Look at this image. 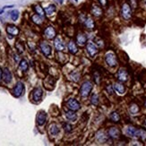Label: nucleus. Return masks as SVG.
<instances>
[{
    "label": "nucleus",
    "instance_id": "nucleus-4",
    "mask_svg": "<svg viewBox=\"0 0 146 146\" xmlns=\"http://www.w3.org/2000/svg\"><path fill=\"white\" fill-rule=\"evenodd\" d=\"M81 24L88 31H94L95 28H96V23H95L92 16L87 15Z\"/></svg>",
    "mask_w": 146,
    "mask_h": 146
},
{
    "label": "nucleus",
    "instance_id": "nucleus-41",
    "mask_svg": "<svg viewBox=\"0 0 146 146\" xmlns=\"http://www.w3.org/2000/svg\"><path fill=\"white\" fill-rule=\"evenodd\" d=\"M106 90H107V92H109L110 94H112L113 92H114V87H112V85L109 84V85L106 87Z\"/></svg>",
    "mask_w": 146,
    "mask_h": 146
},
{
    "label": "nucleus",
    "instance_id": "nucleus-34",
    "mask_svg": "<svg viewBox=\"0 0 146 146\" xmlns=\"http://www.w3.org/2000/svg\"><path fill=\"white\" fill-rule=\"evenodd\" d=\"M136 137L140 138L142 141H146V131L144 129H138Z\"/></svg>",
    "mask_w": 146,
    "mask_h": 146
},
{
    "label": "nucleus",
    "instance_id": "nucleus-36",
    "mask_svg": "<svg viewBox=\"0 0 146 146\" xmlns=\"http://www.w3.org/2000/svg\"><path fill=\"white\" fill-rule=\"evenodd\" d=\"M70 76H71L72 80H73L74 82H78L80 81V78H81V74H80V73L77 72V71L73 72V73L71 74Z\"/></svg>",
    "mask_w": 146,
    "mask_h": 146
},
{
    "label": "nucleus",
    "instance_id": "nucleus-48",
    "mask_svg": "<svg viewBox=\"0 0 146 146\" xmlns=\"http://www.w3.org/2000/svg\"><path fill=\"white\" fill-rule=\"evenodd\" d=\"M73 1H74V2H75V3H78L79 0H73Z\"/></svg>",
    "mask_w": 146,
    "mask_h": 146
},
{
    "label": "nucleus",
    "instance_id": "nucleus-14",
    "mask_svg": "<svg viewBox=\"0 0 146 146\" xmlns=\"http://www.w3.org/2000/svg\"><path fill=\"white\" fill-rule=\"evenodd\" d=\"M46 120H47V114L46 112L44 111H40L38 113V115L36 117V122L38 125H43L44 124L46 123Z\"/></svg>",
    "mask_w": 146,
    "mask_h": 146
},
{
    "label": "nucleus",
    "instance_id": "nucleus-38",
    "mask_svg": "<svg viewBox=\"0 0 146 146\" xmlns=\"http://www.w3.org/2000/svg\"><path fill=\"white\" fill-rule=\"evenodd\" d=\"M93 79H94L95 84H100V75L99 72L96 71V72L93 73Z\"/></svg>",
    "mask_w": 146,
    "mask_h": 146
},
{
    "label": "nucleus",
    "instance_id": "nucleus-24",
    "mask_svg": "<svg viewBox=\"0 0 146 146\" xmlns=\"http://www.w3.org/2000/svg\"><path fill=\"white\" fill-rule=\"evenodd\" d=\"M96 139L97 141L100 143H103L108 140V135H106V133H104L103 131H99L96 135Z\"/></svg>",
    "mask_w": 146,
    "mask_h": 146
},
{
    "label": "nucleus",
    "instance_id": "nucleus-37",
    "mask_svg": "<svg viewBox=\"0 0 146 146\" xmlns=\"http://www.w3.org/2000/svg\"><path fill=\"white\" fill-rule=\"evenodd\" d=\"M62 126H63V129L65 130L66 133H71L72 130H73V126L70 124H69V123H67V122L63 123Z\"/></svg>",
    "mask_w": 146,
    "mask_h": 146
},
{
    "label": "nucleus",
    "instance_id": "nucleus-17",
    "mask_svg": "<svg viewBox=\"0 0 146 146\" xmlns=\"http://www.w3.org/2000/svg\"><path fill=\"white\" fill-rule=\"evenodd\" d=\"M44 10H45L46 16L50 17L55 15V13L56 11V5L55 4H49L48 6H46V7L44 8Z\"/></svg>",
    "mask_w": 146,
    "mask_h": 146
},
{
    "label": "nucleus",
    "instance_id": "nucleus-46",
    "mask_svg": "<svg viewBox=\"0 0 146 146\" xmlns=\"http://www.w3.org/2000/svg\"><path fill=\"white\" fill-rule=\"evenodd\" d=\"M4 11H5V9H4V8H1V9H0V15L4 14Z\"/></svg>",
    "mask_w": 146,
    "mask_h": 146
},
{
    "label": "nucleus",
    "instance_id": "nucleus-6",
    "mask_svg": "<svg viewBox=\"0 0 146 146\" xmlns=\"http://www.w3.org/2000/svg\"><path fill=\"white\" fill-rule=\"evenodd\" d=\"M23 92H24V84L22 82H17V84H15L14 89H13L12 93L15 97L19 98L23 94Z\"/></svg>",
    "mask_w": 146,
    "mask_h": 146
},
{
    "label": "nucleus",
    "instance_id": "nucleus-5",
    "mask_svg": "<svg viewBox=\"0 0 146 146\" xmlns=\"http://www.w3.org/2000/svg\"><path fill=\"white\" fill-rule=\"evenodd\" d=\"M105 62L106 64L110 66V67H115L117 65V59L116 55L112 53V52H109L105 55Z\"/></svg>",
    "mask_w": 146,
    "mask_h": 146
},
{
    "label": "nucleus",
    "instance_id": "nucleus-12",
    "mask_svg": "<svg viewBox=\"0 0 146 146\" xmlns=\"http://www.w3.org/2000/svg\"><path fill=\"white\" fill-rule=\"evenodd\" d=\"M43 84H44V87H45L47 90L52 91L55 87V80L52 76H48L47 78L44 79Z\"/></svg>",
    "mask_w": 146,
    "mask_h": 146
},
{
    "label": "nucleus",
    "instance_id": "nucleus-47",
    "mask_svg": "<svg viewBox=\"0 0 146 146\" xmlns=\"http://www.w3.org/2000/svg\"><path fill=\"white\" fill-rule=\"evenodd\" d=\"M143 126H144V127L146 128V118L143 120Z\"/></svg>",
    "mask_w": 146,
    "mask_h": 146
},
{
    "label": "nucleus",
    "instance_id": "nucleus-30",
    "mask_svg": "<svg viewBox=\"0 0 146 146\" xmlns=\"http://www.w3.org/2000/svg\"><path fill=\"white\" fill-rule=\"evenodd\" d=\"M110 118L112 122L114 123H118L120 121V115L118 114V112L117 111H113L110 113Z\"/></svg>",
    "mask_w": 146,
    "mask_h": 146
},
{
    "label": "nucleus",
    "instance_id": "nucleus-43",
    "mask_svg": "<svg viewBox=\"0 0 146 146\" xmlns=\"http://www.w3.org/2000/svg\"><path fill=\"white\" fill-rule=\"evenodd\" d=\"M141 3H142L143 7L146 9V0H141Z\"/></svg>",
    "mask_w": 146,
    "mask_h": 146
},
{
    "label": "nucleus",
    "instance_id": "nucleus-45",
    "mask_svg": "<svg viewBox=\"0 0 146 146\" xmlns=\"http://www.w3.org/2000/svg\"><path fill=\"white\" fill-rule=\"evenodd\" d=\"M3 80V70L0 68V82Z\"/></svg>",
    "mask_w": 146,
    "mask_h": 146
},
{
    "label": "nucleus",
    "instance_id": "nucleus-11",
    "mask_svg": "<svg viewBox=\"0 0 146 146\" xmlns=\"http://www.w3.org/2000/svg\"><path fill=\"white\" fill-rule=\"evenodd\" d=\"M117 78L119 82H125L128 80V73L127 71L125 70L124 68H120L119 70L117 71Z\"/></svg>",
    "mask_w": 146,
    "mask_h": 146
},
{
    "label": "nucleus",
    "instance_id": "nucleus-29",
    "mask_svg": "<svg viewBox=\"0 0 146 146\" xmlns=\"http://www.w3.org/2000/svg\"><path fill=\"white\" fill-rule=\"evenodd\" d=\"M129 111L133 115H135V114L139 113V111H140V107L138 106V104L134 102L129 106Z\"/></svg>",
    "mask_w": 146,
    "mask_h": 146
},
{
    "label": "nucleus",
    "instance_id": "nucleus-8",
    "mask_svg": "<svg viewBox=\"0 0 146 146\" xmlns=\"http://www.w3.org/2000/svg\"><path fill=\"white\" fill-rule=\"evenodd\" d=\"M40 51L42 52V54L44 56H49L50 55H51L52 48H51V46H50L48 43H47L45 41H41L40 43Z\"/></svg>",
    "mask_w": 146,
    "mask_h": 146
},
{
    "label": "nucleus",
    "instance_id": "nucleus-27",
    "mask_svg": "<svg viewBox=\"0 0 146 146\" xmlns=\"http://www.w3.org/2000/svg\"><path fill=\"white\" fill-rule=\"evenodd\" d=\"M137 128H135V126H132V125H129L126 127L125 129V133L126 135L131 136V137H136V134H137Z\"/></svg>",
    "mask_w": 146,
    "mask_h": 146
},
{
    "label": "nucleus",
    "instance_id": "nucleus-31",
    "mask_svg": "<svg viewBox=\"0 0 146 146\" xmlns=\"http://www.w3.org/2000/svg\"><path fill=\"white\" fill-rule=\"evenodd\" d=\"M19 68L21 69L22 71L23 72H26L29 68V65H28V62L25 60V59H22L19 63Z\"/></svg>",
    "mask_w": 146,
    "mask_h": 146
},
{
    "label": "nucleus",
    "instance_id": "nucleus-13",
    "mask_svg": "<svg viewBox=\"0 0 146 146\" xmlns=\"http://www.w3.org/2000/svg\"><path fill=\"white\" fill-rule=\"evenodd\" d=\"M5 31H6V33H7V34L11 36H17L19 33H20L19 28L14 24H8L5 28Z\"/></svg>",
    "mask_w": 146,
    "mask_h": 146
},
{
    "label": "nucleus",
    "instance_id": "nucleus-40",
    "mask_svg": "<svg viewBox=\"0 0 146 146\" xmlns=\"http://www.w3.org/2000/svg\"><path fill=\"white\" fill-rule=\"evenodd\" d=\"M97 3H99L102 7H107L109 4V0H96Z\"/></svg>",
    "mask_w": 146,
    "mask_h": 146
},
{
    "label": "nucleus",
    "instance_id": "nucleus-39",
    "mask_svg": "<svg viewBox=\"0 0 146 146\" xmlns=\"http://www.w3.org/2000/svg\"><path fill=\"white\" fill-rule=\"evenodd\" d=\"M127 2L130 4L133 9H135L138 6V0H127Z\"/></svg>",
    "mask_w": 146,
    "mask_h": 146
},
{
    "label": "nucleus",
    "instance_id": "nucleus-2",
    "mask_svg": "<svg viewBox=\"0 0 146 146\" xmlns=\"http://www.w3.org/2000/svg\"><path fill=\"white\" fill-rule=\"evenodd\" d=\"M104 7H102L99 3H92L90 5V14L92 17L100 19L104 15Z\"/></svg>",
    "mask_w": 146,
    "mask_h": 146
},
{
    "label": "nucleus",
    "instance_id": "nucleus-35",
    "mask_svg": "<svg viewBox=\"0 0 146 146\" xmlns=\"http://www.w3.org/2000/svg\"><path fill=\"white\" fill-rule=\"evenodd\" d=\"M8 14L10 15V18L12 19V21H14V22H16L17 19L19 18V11L18 10H13V11L9 12Z\"/></svg>",
    "mask_w": 146,
    "mask_h": 146
},
{
    "label": "nucleus",
    "instance_id": "nucleus-9",
    "mask_svg": "<svg viewBox=\"0 0 146 146\" xmlns=\"http://www.w3.org/2000/svg\"><path fill=\"white\" fill-rule=\"evenodd\" d=\"M44 36L48 40H53L56 37V31L53 26H47L44 30Z\"/></svg>",
    "mask_w": 146,
    "mask_h": 146
},
{
    "label": "nucleus",
    "instance_id": "nucleus-32",
    "mask_svg": "<svg viewBox=\"0 0 146 146\" xmlns=\"http://www.w3.org/2000/svg\"><path fill=\"white\" fill-rule=\"evenodd\" d=\"M90 102L91 104L97 106L99 104V95L97 93H92L90 97Z\"/></svg>",
    "mask_w": 146,
    "mask_h": 146
},
{
    "label": "nucleus",
    "instance_id": "nucleus-1",
    "mask_svg": "<svg viewBox=\"0 0 146 146\" xmlns=\"http://www.w3.org/2000/svg\"><path fill=\"white\" fill-rule=\"evenodd\" d=\"M119 15H120V17H121L125 22H128L132 19V17H133V8L127 1L122 3L121 5H120Z\"/></svg>",
    "mask_w": 146,
    "mask_h": 146
},
{
    "label": "nucleus",
    "instance_id": "nucleus-7",
    "mask_svg": "<svg viewBox=\"0 0 146 146\" xmlns=\"http://www.w3.org/2000/svg\"><path fill=\"white\" fill-rule=\"evenodd\" d=\"M66 107L68 108V110H71L74 111H78L81 109V104L79 103V101L75 99H69L66 101Z\"/></svg>",
    "mask_w": 146,
    "mask_h": 146
},
{
    "label": "nucleus",
    "instance_id": "nucleus-28",
    "mask_svg": "<svg viewBox=\"0 0 146 146\" xmlns=\"http://www.w3.org/2000/svg\"><path fill=\"white\" fill-rule=\"evenodd\" d=\"M66 117L69 121H73V122H74L75 120L77 119V115H76V113L71 110H69L66 112Z\"/></svg>",
    "mask_w": 146,
    "mask_h": 146
},
{
    "label": "nucleus",
    "instance_id": "nucleus-26",
    "mask_svg": "<svg viewBox=\"0 0 146 146\" xmlns=\"http://www.w3.org/2000/svg\"><path fill=\"white\" fill-rule=\"evenodd\" d=\"M67 48H68V51L70 52L71 54H73V55L76 54L78 51V48H77V46H76V44H75V42L74 40L69 41Z\"/></svg>",
    "mask_w": 146,
    "mask_h": 146
},
{
    "label": "nucleus",
    "instance_id": "nucleus-10",
    "mask_svg": "<svg viewBox=\"0 0 146 146\" xmlns=\"http://www.w3.org/2000/svg\"><path fill=\"white\" fill-rule=\"evenodd\" d=\"M86 49H87L88 54L90 55L92 58H94V56L99 53V48L92 42L86 43Z\"/></svg>",
    "mask_w": 146,
    "mask_h": 146
},
{
    "label": "nucleus",
    "instance_id": "nucleus-16",
    "mask_svg": "<svg viewBox=\"0 0 146 146\" xmlns=\"http://www.w3.org/2000/svg\"><path fill=\"white\" fill-rule=\"evenodd\" d=\"M54 46L55 48L56 49V51H63L66 48L64 42H63L62 39L59 37H56L54 39Z\"/></svg>",
    "mask_w": 146,
    "mask_h": 146
},
{
    "label": "nucleus",
    "instance_id": "nucleus-3",
    "mask_svg": "<svg viewBox=\"0 0 146 146\" xmlns=\"http://www.w3.org/2000/svg\"><path fill=\"white\" fill-rule=\"evenodd\" d=\"M92 90V82L89 80L84 81L82 84L80 88V95L82 98H87L90 95L91 92Z\"/></svg>",
    "mask_w": 146,
    "mask_h": 146
},
{
    "label": "nucleus",
    "instance_id": "nucleus-23",
    "mask_svg": "<svg viewBox=\"0 0 146 146\" xmlns=\"http://www.w3.org/2000/svg\"><path fill=\"white\" fill-rule=\"evenodd\" d=\"M114 90H115L118 94H124L125 92V87L121 82H117L114 84Z\"/></svg>",
    "mask_w": 146,
    "mask_h": 146
},
{
    "label": "nucleus",
    "instance_id": "nucleus-21",
    "mask_svg": "<svg viewBox=\"0 0 146 146\" xmlns=\"http://www.w3.org/2000/svg\"><path fill=\"white\" fill-rule=\"evenodd\" d=\"M44 19H45V17H42V16L37 15V14H34L31 16V22H33V23H35L36 25H41L44 23Z\"/></svg>",
    "mask_w": 146,
    "mask_h": 146
},
{
    "label": "nucleus",
    "instance_id": "nucleus-25",
    "mask_svg": "<svg viewBox=\"0 0 146 146\" xmlns=\"http://www.w3.org/2000/svg\"><path fill=\"white\" fill-rule=\"evenodd\" d=\"M33 10L35 12V14L39 15L42 17H45L46 16V14H45V10L40 5H33Z\"/></svg>",
    "mask_w": 146,
    "mask_h": 146
},
{
    "label": "nucleus",
    "instance_id": "nucleus-20",
    "mask_svg": "<svg viewBox=\"0 0 146 146\" xmlns=\"http://www.w3.org/2000/svg\"><path fill=\"white\" fill-rule=\"evenodd\" d=\"M76 42H77L79 45L84 46L87 43V36L84 33H79L76 35Z\"/></svg>",
    "mask_w": 146,
    "mask_h": 146
},
{
    "label": "nucleus",
    "instance_id": "nucleus-22",
    "mask_svg": "<svg viewBox=\"0 0 146 146\" xmlns=\"http://www.w3.org/2000/svg\"><path fill=\"white\" fill-rule=\"evenodd\" d=\"M48 132H49L50 135L56 136V135L59 134V127H58L56 124L52 123L51 125H49V127H48Z\"/></svg>",
    "mask_w": 146,
    "mask_h": 146
},
{
    "label": "nucleus",
    "instance_id": "nucleus-18",
    "mask_svg": "<svg viewBox=\"0 0 146 146\" xmlns=\"http://www.w3.org/2000/svg\"><path fill=\"white\" fill-rule=\"evenodd\" d=\"M108 135H109L110 137L113 138V139H117L120 137V130L117 127H115V126H112L108 131Z\"/></svg>",
    "mask_w": 146,
    "mask_h": 146
},
{
    "label": "nucleus",
    "instance_id": "nucleus-15",
    "mask_svg": "<svg viewBox=\"0 0 146 146\" xmlns=\"http://www.w3.org/2000/svg\"><path fill=\"white\" fill-rule=\"evenodd\" d=\"M42 95H43V91H42V89L40 87H36V88L33 89V100L34 101H36V102L40 101L41 100Z\"/></svg>",
    "mask_w": 146,
    "mask_h": 146
},
{
    "label": "nucleus",
    "instance_id": "nucleus-49",
    "mask_svg": "<svg viewBox=\"0 0 146 146\" xmlns=\"http://www.w3.org/2000/svg\"><path fill=\"white\" fill-rule=\"evenodd\" d=\"M144 107H145V108H146V100H144Z\"/></svg>",
    "mask_w": 146,
    "mask_h": 146
},
{
    "label": "nucleus",
    "instance_id": "nucleus-44",
    "mask_svg": "<svg viewBox=\"0 0 146 146\" xmlns=\"http://www.w3.org/2000/svg\"><path fill=\"white\" fill-rule=\"evenodd\" d=\"M14 6H15L14 5H5L3 8H4V9H7V8H12V7H14Z\"/></svg>",
    "mask_w": 146,
    "mask_h": 146
},
{
    "label": "nucleus",
    "instance_id": "nucleus-42",
    "mask_svg": "<svg viewBox=\"0 0 146 146\" xmlns=\"http://www.w3.org/2000/svg\"><path fill=\"white\" fill-rule=\"evenodd\" d=\"M54 2L56 4H58V5H63V3H64V0H54Z\"/></svg>",
    "mask_w": 146,
    "mask_h": 146
},
{
    "label": "nucleus",
    "instance_id": "nucleus-19",
    "mask_svg": "<svg viewBox=\"0 0 146 146\" xmlns=\"http://www.w3.org/2000/svg\"><path fill=\"white\" fill-rule=\"evenodd\" d=\"M12 78H13V75H12L11 71L7 67H5L3 70V81L5 84H10L12 82Z\"/></svg>",
    "mask_w": 146,
    "mask_h": 146
},
{
    "label": "nucleus",
    "instance_id": "nucleus-33",
    "mask_svg": "<svg viewBox=\"0 0 146 146\" xmlns=\"http://www.w3.org/2000/svg\"><path fill=\"white\" fill-rule=\"evenodd\" d=\"M15 48H16V49H17V51H18L19 54H22V53L24 52V49H25V48H24V44H23L22 41L17 40L16 43H15Z\"/></svg>",
    "mask_w": 146,
    "mask_h": 146
}]
</instances>
